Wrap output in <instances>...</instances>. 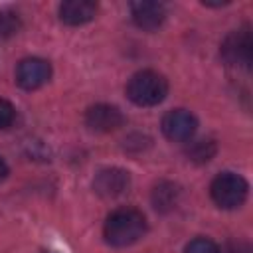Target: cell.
<instances>
[{
  "mask_svg": "<svg viewBox=\"0 0 253 253\" xmlns=\"http://www.w3.org/2000/svg\"><path fill=\"white\" fill-rule=\"evenodd\" d=\"M146 231V219L142 211L134 208H119L113 213H109L103 235L105 241L113 247H128L136 243Z\"/></svg>",
  "mask_w": 253,
  "mask_h": 253,
  "instance_id": "cell-1",
  "label": "cell"
},
{
  "mask_svg": "<svg viewBox=\"0 0 253 253\" xmlns=\"http://www.w3.org/2000/svg\"><path fill=\"white\" fill-rule=\"evenodd\" d=\"M166 93L168 81L152 69H142L134 73L126 83V97L138 107H154L164 101Z\"/></svg>",
  "mask_w": 253,
  "mask_h": 253,
  "instance_id": "cell-2",
  "label": "cell"
},
{
  "mask_svg": "<svg viewBox=\"0 0 253 253\" xmlns=\"http://www.w3.org/2000/svg\"><path fill=\"white\" fill-rule=\"evenodd\" d=\"M249 192V184L243 176L235 174V172H221L213 178L211 186H210V194L211 200L223 208V210H235L239 208Z\"/></svg>",
  "mask_w": 253,
  "mask_h": 253,
  "instance_id": "cell-3",
  "label": "cell"
},
{
  "mask_svg": "<svg viewBox=\"0 0 253 253\" xmlns=\"http://www.w3.org/2000/svg\"><path fill=\"white\" fill-rule=\"evenodd\" d=\"M221 57L229 65H237V67H245V69L251 67L253 40H251L249 26H243V28L227 34V38L221 43Z\"/></svg>",
  "mask_w": 253,
  "mask_h": 253,
  "instance_id": "cell-4",
  "label": "cell"
},
{
  "mask_svg": "<svg viewBox=\"0 0 253 253\" xmlns=\"http://www.w3.org/2000/svg\"><path fill=\"white\" fill-rule=\"evenodd\" d=\"M49 77H51V65L42 57H26L16 67V83L26 91L45 85Z\"/></svg>",
  "mask_w": 253,
  "mask_h": 253,
  "instance_id": "cell-5",
  "label": "cell"
},
{
  "mask_svg": "<svg viewBox=\"0 0 253 253\" xmlns=\"http://www.w3.org/2000/svg\"><path fill=\"white\" fill-rule=\"evenodd\" d=\"M198 121L190 111L174 109L162 117V132L174 142H186L196 134Z\"/></svg>",
  "mask_w": 253,
  "mask_h": 253,
  "instance_id": "cell-6",
  "label": "cell"
},
{
  "mask_svg": "<svg viewBox=\"0 0 253 253\" xmlns=\"http://www.w3.org/2000/svg\"><path fill=\"white\" fill-rule=\"evenodd\" d=\"M123 123H125L123 113L113 105L99 103L89 107L85 113V125L95 132H113L119 126H123Z\"/></svg>",
  "mask_w": 253,
  "mask_h": 253,
  "instance_id": "cell-7",
  "label": "cell"
},
{
  "mask_svg": "<svg viewBox=\"0 0 253 253\" xmlns=\"http://www.w3.org/2000/svg\"><path fill=\"white\" fill-rule=\"evenodd\" d=\"M128 182H130V176H128L126 170H123V168H103L95 176L93 188L101 198H117L128 188Z\"/></svg>",
  "mask_w": 253,
  "mask_h": 253,
  "instance_id": "cell-8",
  "label": "cell"
},
{
  "mask_svg": "<svg viewBox=\"0 0 253 253\" xmlns=\"http://www.w3.org/2000/svg\"><path fill=\"white\" fill-rule=\"evenodd\" d=\"M130 14H132V20L138 28L150 32V30H156L164 22L166 8L162 2L140 0V2H130Z\"/></svg>",
  "mask_w": 253,
  "mask_h": 253,
  "instance_id": "cell-9",
  "label": "cell"
},
{
  "mask_svg": "<svg viewBox=\"0 0 253 253\" xmlns=\"http://www.w3.org/2000/svg\"><path fill=\"white\" fill-rule=\"evenodd\" d=\"M97 14V4L91 0H65L59 4V18L67 26H83Z\"/></svg>",
  "mask_w": 253,
  "mask_h": 253,
  "instance_id": "cell-10",
  "label": "cell"
},
{
  "mask_svg": "<svg viewBox=\"0 0 253 253\" xmlns=\"http://www.w3.org/2000/svg\"><path fill=\"white\" fill-rule=\"evenodd\" d=\"M178 202V188L172 182H160L152 192V204L158 211H168Z\"/></svg>",
  "mask_w": 253,
  "mask_h": 253,
  "instance_id": "cell-11",
  "label": "cell"
},
{
  "mask_svg": "<svg viewBox=\"0 0 253 253\" xmlns=\"http://www.w3.org/2000/svg\"><path fill=\"white\" fill-rule=\"evenodd\" d=\"M215 154V142L213 140H196L190 144L188 148V156L194 160V162H208L211 160V156Z\"/></svg>",
  "mask_w": 253,
  "mask_h": 253,
  "instance_id": "cell-12",
  "label": "cell"
},
{
  "mask_svg": "<svg viewBox=\"0 0 253 253\" xmlns=\"http://www.w3.org/2000/svg\"><path fill=\"white\" fill-rule=\"evenodd\" d=\"M20 16L10 10H0V38H10L20 32Z\"/></svg>",
  "mask_w": 253,
  "mask_h": 253,
  "instance_id": "cell-13",
  "label": "cell"
},
{
  "mask_svg": "<svg viewBox=\"0 0 253 253\" xmlns=\"http://www.w3.org/2000/svg\"><path fill=\"white\" fill-rule=\"evenodd\" d=\"M184 253H219V247H217L211 239L196 237V239H192V241L186 245Z\"/></svg>",
  "mask_w": 253,
  "mask_h": 253,
  "instance_id": "cell-14",
  "label": "cell"
},
{
  "mask_svg": "<svg viewBox=\"0 0 253 253\" xmlns=\"http://www.w3.org/2000/svg\"><path fill=\"white\" fill-rule=\"evenodd\" d=\"M16 119V109L10 101L0 99V128H8Z\"/></svg>",
  "mask_w": 253,
  "mask_h": 253,
  "instance_id": "cell-15",
  "label": "cell"
},
{
  "mask_svg": "<svg viewBox=\"0 0 253 253\" xmlns=\"http://www.w3.org/2000/svg\"><path fill=\"white\" fill-rule=\"evenodd\" d=\"M6 176H8V164H6V162H4V158L0 156V182H2Z\"/></svg>",
  "mask_w": 253,
  "mask_h": 253,
  "instance_id": "cell-16",
  "label": "cell"
},
{
  "mask_svg": "<svg viewBox=\"0 0 253 253\" xmlns=\"http://www.w3.org/2000/svg\"><path fill=\"white\" fill-rule=\"evenodd\" d=\"M43 253H53V251H43Z\"/></svg>",
  "mask_w": 253,
  "mask_h": 253,
  "instance_id": "cell-17",
  "label": "cell"
}]
</instances>
